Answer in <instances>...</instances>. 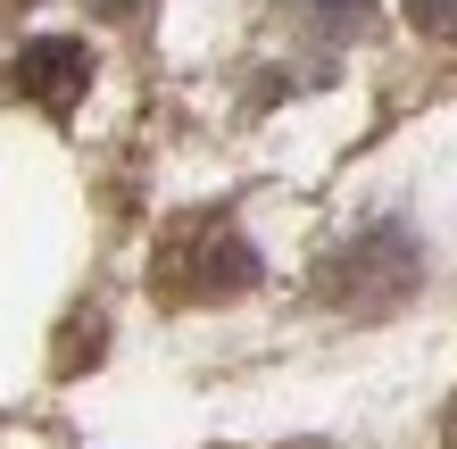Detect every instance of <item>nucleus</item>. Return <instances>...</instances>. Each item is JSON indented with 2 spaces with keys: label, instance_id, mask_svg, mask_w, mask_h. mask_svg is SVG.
Listing matches in <instances>:
<instances>
[{
  "label": "nucleus",
  "instance_id": "1",
  "mask_svg": "<svg viewBox=\"0 0 457 449\" xmlns=\"http://www.w3.org/2000/svg\"><path fill=\"white\" fill-rule=\"evenodd\" d=\"M250 283H258V250L241 242L225 217H175V225H167V242H158V267H150V292H158V300L200 308V300H233V292H250Z\"/></svg>",
  "mask_w": 457,
  "mask_h": 449
},
{
  "label": "nucleus",
  "instance_id": "2",
  "mask_svg": "<svg viewBox=\"0 0 457 449\" xmlns=\"http://www.w3.org/2000/svg\"><path fill=\"white\" fill-rule=\"evenodd\" d=\"M416 292V250H408V233H358V242H349L333 267H325V300L333 308H399Z\"/></svg>",
  "mask_w": 457,
  "mask_h": 449
},
{
  "label": "nucleus",
  "instance_id": "3",
  "mask_svg": "<svg viewBox=\"0 0 457 449\" xmlns=\"http://www.w3.org/2000/svg\"><path fill=\"white\" fill-rule=\"evenodd\" d=\"M17 92L34 100V109L67 117L75 100L92 92V50L84 42H59V34H50V42H25L17 50Z\"/></svg>",
  "mask_w": 457,
  "mask_h": 449
},
{
  "label": "nucleus",
  "instance_id": "4",
  "mask_svg": "<svg viewBox=\"0 0 457 449\" xmlns=\"http://www.w3.org/2000/svg\"><path fill=\"white\" fill-rule=\"evenodd\" d=\"M374 0H291V17L308 25V34H358Z\"/></svg>",
  "mask_w": 457,
  "mask_h": 449
},
{
  "label": "nucleus",
  "instance_id": "5",
  "mask_svg": "<svg viewBox=\"0 0 457 449\" xmlns=\"http://www.w3.org/2000/svg\"><path fill=\"white\" fill-rule=\"evenodd\" d=\"M408 17L424 34H457V0H408Z\"/></svg>",
  "mask_w": 457,
  "mask_h": 449
},
{
  "label": "nucleus",
  "instance_id": "6",
  "mask_svg": "<svg viewBox=\"0 0 457 449\" xmlns=\"http://www.w3.org/2000/svg\"><path fill=\"white\" fill-rule=\"evenodd\" d=\"M84 9H92V17H142L150 0H84Z\"/></svg>",
  "mask_w": 457,
  "mask_h": 449
}]
</instances>
